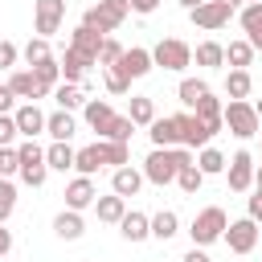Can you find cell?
Wrapping results in <instances>:
<instances>
[{"label":"cell","mask_w":262,"mask_h":262,"mask_svg":"<svg viewBox=\"0 0 262 262\" xmlns=\"http://www.w3.org/2000/svg\"><path fill=\"white\" fill-rule=\"evenodd\" d=\"M188 164H196V156L188 151V147H151V156L143 160V180H151V184H172L176 176H180V168H188Z\"/></svg>","instance_id":"cell-1"},{"label":"cell","mask_w":262,"mask_h":262,"mask_svg":"<svg viewBox=\"0 0 262 262\" xmlns=\"http://www.w3.org/2000/svg\"><path fill=\"white\" fill-rule=\"evenodd\" d=\"M254 111H258V119H262V98H258V102H254Z\"/></svg>","instance_id":"cell-56"},{"label":"cell","mask_w":262,"mask_h":262,"mask_svg":"<svg viewBox=\"0 0 262 262\" xmlns=\"http://www.w3.org/2000/svg\"><path fill=\"white\" fill-rule=\"evenodd\" d=\"M147 135H151V147H180V119L164 115L147 127Z\"/></svg>","instance_id":"cell-17"},{"label":"cell","mask_w":262,"mask_h":262,"mask_svg":"<svg viewBox=\"0 0 262 262\" xmlns=\"http://www.w3.org/2000/svg\"><path fill=\"white\" fill-rule=\"evenodd\" d=\"M12 119H16V131H20L25 139H37V135L45 131V119H49V115H45L37 102H25V106L12 111Z\"/></svg>","instance_id":"cell-14"},{"label":"cell","mask_w":262,"mask_h":262,"mask_svg":"<svg viewBox=\"0 0 262 262\" xmlns=\"http://www.w3.org/2000/svg\"><path fill=\"white\" fill-rule=\"evenodd\" d=\"M33 74H37V82H41V86H49V90H57V86H61V61H57V57H45L41 66H33Z\"/></svg>","instance_id":"cell-35"},{"label":"cell","mask_w":262,"mask_h":262,"mask_svg":"<svg viewBox=\"0 0 262 262\" xmlns=\"http://www.w3.org/2000/svg\"><path fill=\"white\" fill-rule=\"evenodd\" d=\"M45 131L53 135V143H70V135L78 131V123H74L70 111H53V115L45 119Z\"/></svg>","instance_id":"cell-26"},{"label":"cell","mask_w":262,"mask_h":262,"mask_svg":"<svg viewBox=\"0 0 262 262\" xmlns=\"http://www.w3.org/2000/svg\"><path fill=\"white\" fill-rule=\"evenodd\" d=\"M192 57H196V66L217 70V66H225V45H217V41H201V45L192 49Z\"/></svg>","instance_id":"cell-31"},{"label":"cell","mask_w":262,"mask_h":262,"mask_svg":"<svg viewBox=\"0 0 262 262\" xmlns=\"http://www.w3.org/2000/svg\"><path fill=\"white\" fill-rule=\"evenodd\" d=\"M53 233H57L61 242H78V237L86 233V221H82V213H74V209H61V213L53 217Z\"/></svg>","instance_id":"cell-21"},{"label":"cell","mask_w":262,"mask_h":262,"mask_svg":"<svg viewBox=\"0 0 262 262\" xmlns=\"http://www.w3.org/2000/svg\"><path fill=\"white\" fill-rule=\"evenodd\" d=\"M74 160H78V151H74L70 143H49V147H45V164H49L53 172H70Z\"/></svg>","instance_id":"cell-30"},{"label":"cell","mask_w":262,"mask_h":262,"mask_svg":"<svg viewBox=\"0 0 262 262\" xmlns=\"http://www.w3.org/2000/svg\"><path fill=\"white\" fill-rule=\"evenodd\" d=\"M180 262H213V258H209V254H205L201 246H192V250H188V254H184Z\"/></svg>","instance_id":"cell-50"},{"label":"cell","mask_w":262,"mask_h":262,"mask_svg":"<svg viewBox=\"0 0 262 262\" xmlns=\"http://www.w3.org/2000/svg\"><path fill=\"white\" fill-rule=\"evenodd\" d=\"M82 119H86V127H90V131H98V139H106V131H111V123H115L119 115H115V106H111L106 98H86Z\"/></svg>","instance_id":"cell-10"},{"label":"cell","mask_w":262,"mask_h":262,"mask_svg":"<svg viewBox=\"0 0 262 262\" xmlns=\"http://www.w3.org/2000/svg\"><path fill=\"white\" fill-rule=\"evenodd\" d=\"M16 57H20V49H16L12 41H0V70H12Z\"/></svg>","instance_id":"cell-46"},{"label":"cell","mask_w":262,"mask_h":262,"mask_svg":"<svg viewBox=\"0 0 262 262\" xmlns=\"http://www.w3.org/2000/svg\"><path fill=\"white\" fill-rule=\"evenodd\" d=\"M254 192H262V168H254Z\"/></svg>","instance_id":"cell-55"},{"label":"cell","mask_w":262,"mask_h":262,"mask_svg":"<svg viewBox=\"0 0 262 262\" xmlns=\"http://www.w3.org/2000/svg\"><path fill=\"white\" fill-rule=\"evenodd\" d=\"M98 156H102V168H127V164H131V147H127V143L98 139Z\"/></svg>","instance_id":"cell-28"},{"label":"cell","mask_w":262,"mask_h":262,"mask_svg":"<svg viewBox=\"0 0 262 262\" xmlns=\"http://www.w3.org/2000/svg\"><path fill=\"white\" fill-rule=\"evenodd\" d=\"M119 233H123L127 242H147V237H151V217H147V213H135V209H131V213H127V217L119 221Z\"/></svg>","instance_id":"cell-23"},{"label":"cell","mask_w":262,"mask_h":262,"mask_svg":"<svg viewBox=\"0 0 262 262\" xmlns=\"http://www.w3.org/2000/svg\"><path fill=\"white\" fill-rule=\"evenodd\" d=\"M151 61H156L160 70L180 74V70H188V66H192V45H184L180 37H164V41L151 49Z\"/></svg>","instance_id":"cell-4"},{"label":"cell","mask_w":262,"mask_h":262,"mask_svg":"<svg viewBox=\"0 0 262 262\" xmlns=\"http://www.w3.org/2000/svg\"><path fill=\"white\" fill-rule=\"evenodd\" d=\"M8 90H12L16 98H25V102H37V98L53 94L49 86H41V82H37V74H33V70H12V74H8Z\"/></svg>","instance_id":"cell-12"},{"label":"cell","mask_w":262,"mask_h":262,"mask_svg":"<svg viewBox=\"0 0 262 262\" xmlns=\"http://www.w3.org/2000/svg\"><path fill=\"white\" fill-rule=\"evenodd\" d=\"M217 4H225V8H229V12H242V8H246V4H242V0H217Z\"/></svg>","instance_id":"cell-52"},{"label":"cell","mask_w":262,"mask_h":262,"mask_svg":"<svg viewBox=\"0 0 262 262\" xmlns=\"http://www.w3.org/2000/svg\"><path fill=\"white\" fill-rule=\"evenodd\" d=\"M188 16H192V25H196V29L217 33V29H225V25H229V16H233V12H229L225 4H217V0H205V4H201V8H192Z\"/></svg>","instance_id":"cell-11"},{"label":"cell","mask_w":262,"mask_h":262,"mask_svg":"<svg viewBox=\"0 0 262 262\" xmlns=\"http://www.w3.org/2000/svg\"><path fill=\"white\" fill-rule=\"evenodd\" d=\"M74 168H78V176H94V172L102 168V156H98V143H90V147H82V151H78V160H74Z\"/></svg>","instance_id":"cell-36"},{"label":"cell","mask_w":262,"mask_h":262,"mask_svg":"<svg viewBox=\"0 0 262 262\" xmlns=\"http://www.w3.org/2000/svg\"><path fill=\"white\" fill-rule=\"evenodd\" d=\"M12 102H16V94L8 90V82L0 86V115H12Z\"/></svg>","instance_id":"cell-48"},{"label":"cell","mask_w":262,"mask_h":262,"mask_svg":"<svg viewBox=\"0 0 262 262\" xmlns=\"http://www.w3.org/2000/svg\"><path fill=\"white\" fill-rule=\"evenodd\" d=\"M250 90H254L250 70H229L225 74V98L229 102H250Z\"/></svg>","instance_id":"cell-22"},{"label":"cell","mask_w":262,"mask_h":262,"mask_svg":"<svg viewBox=\"0 0 262 262\" xmlns=\"http://www.w3.org/2000/svg\"><path fill=\"white\" fill-rule=\"evenodd\" d=\"M246 217H250V221H258V225H262V192H254V196H250V201H246Z\"/></svg>","instance_id":"cell-47"},{"label":"cell","mask_w":262,"mask_h":262,"mask_svg":"<svg viewBox=\"0 0 262 262\" xmlns=\"http://www.w3.org/2000/svg\"><path fill=\"white\" fill-rule=\"evenodd\" d=\"M176 233H180V217H176L172 209H160V213L151 217V237L168 242V237H176Z\"/></svg>","instance_id":"cell-32"},{"label":"cell","mask_w":262,"mask_h":262,"mask_svg":"<svg viewBox=\"0 0 262 262\" xmlns=\"http://www.w3.org/2000/svg\"><path fill=\"white\" fill-rule=\"evenodd\" d=\"M57 61H61V82H74V86H86V70L94 66V61H90L86 53H78V49H70V45H66V53H61Z\"/></svg>","instance_id":"cell-15"},{"label":"cell","mask_w":262,"mask_h":262,"mask_svg":"<svg viewBox=\"0 0 262 262\" xmlns=\"http://www.w3.org/2000/svg\"><path fill=\"white\" fill-rule=\"evenodd\" d=\"M233 254H250L254 246H258V221H250V217H237V221H229V229H225V237H221Z\"/></svg>","instance_id":"cell-9"},{"label":"cell","mask_w":262,"mask_h":262,"mask_svg":"<svg viewBox=\"0 0 262 262\" xmlns=\"http://www.w3.org/2000/svg\"><path fill=\"white\" fill-rule=\"evenodd\" d=\"M225 164H229V160H225V156H221V151H217L213 143L196 151V168H201L205 176H221V172H225Z\"/></svg>","instance_id":"cell-34"},{"label":"cell","mask_w":262,"mask_h":262,"mask_svg":"<svg viewBox=\"0 0 262 262\" xmlns=\"http://www.w3.org/2000/svg\"><path fill=\"white\" fill-rule=\"evenodd\" d=\"M127 16H131V0H98V4H90V8L82 12V25L106 37V33H115Z\"/></svg>","instance_id":"cell-2"},{"label":"cell","mask_w":262,"mask_h":262,"mask_svg":"<svg viewBox=\"0 0 262 262\" xmlns=\"http://www.w3.org/2000/svg\"><path fill=\"white\" fill-rule=\"evenodd\" d=\"M180 119V147H188V151H201V147H209L213 143V127L209 123H201L196 115H176Z\"/></svg>","instance_id":"cell-7"},{"label":"cell","mask_w":262,"mask_h":262,"mask_svg":"<svg viewBox=\"0 0 262 262\" xmlns=\"http://www.w3.org/2000/svg\"><path fill=\"white\" fill-rule=\"evenodd\" d=\"M16 135H20V131H16V119H12V115H0V147H12Z\"/></svg>","instance_id":"cell-45"},{"label":"cell","mask_w":262,"mask_h":262,"mask_svg":"<svg viewBox=\"0 0 262 262\" xmlns=\"http://www.w3.org/2000/svg\"><path fill=\"white\" fill-rule=\"evenodd\" d=\"M102 33H94V29H86V25H78L74 33H70V49H78V53H86L90 61H98V53H102Z\"/></svg>","instance_id":"cell-19"},{"label":"cell","mask_w":262,"mask_h":262,"mask_svg":"<svg viewBox=\"0 0 262 262\" xmlns=\"http://www.w3.org/2000/svg\"><path fill=\"white\" fill-rule=\"evenodd\" d=\"M246 41H250V45H254V53H258V49H262V33H254V37H246Z\"/></svg>","instance_id":"cell-54"},{"label":"cell","mask_w":262,"mask_h":262,"mask_svg":"<svg viewBox=\"0 0 262 262\" xmlns=\"http://www.w3.org/2000/svg\"><path fill=\"white\" fill-rule=\"evenodd\" d=\"M61 20H66V0H37L33 4V29H37V37L49 41L61 29Z\"/></svg>","instance_id":"cell-6"},{"label":"cell","mask_w":262,"mask_h":262,"mask_svg":"<svg viewBox=\"0 0 262 262\" xmlns=\"http://www.w3.org/2000/svg\"><path fill=\"white\" fill-rule=\"evenodd\" d=\"M94 213H98L102 225H119V221L127 217V201L115 196V192H111V196H98V201H94Z\"/></svg>","instance_id":"cell-24"},{"label":"cell","mask_w":262,"mask_h":262,"mask_svg":"<svg viewBox=\"0 0 262 262\" xmlns=\"http://www.w3.org/2000/svg\"><path fill=\"white\" fill-rule=\"evenodd\" d=\"M139 188H143V172H139V168L127 164V168H115V172H111V192H115V196L127 201V196H135Z\"/></svg>","instance_id":"cell-18"},{"label":"cell","mask_w":262,"mask_h":262,"mask_svg":"<svg viewBox=\"0 0 262 262\" xmlns=\"http://www.w3.org/2000/svg\"><path fill=\"white\" fill-rule=\"evenodd\" d=\"M131 135H135V123H131L127 115H119V119L111 123V131H106L111 143H131Z\"/></svg>","instance_id":"cell-41"},{"label":"cell","mask_w":262,"mask_h":262,"mask_svg":"<svg viewBox=\"0 0 262 262\" xmlns=\"http://www.w3.org/2000/svg\"><path fill=\"white\" fill-rule=\"evenodd\" d=\"M119 70L135 82V78H147L151 70H156V61H151V49H143V45H131L127 53H123V61H119Z\"/></svg>","instance_id":"cell-16"},{"label":"cell","mask_w":262,"mask_h":262,"mask_svg":"<svg viewBox=\"0 0 262 262\" xmlns=\"http://www.w3.org/2000/svg\"><path fill=\"white\" fill-rule=\"evenodd\" d=\"M201 4H205V0H180V8H184V12H192V8H201Z\"/></svg>","instance_id":"cell-53"},{"label":"cell","mask_w":262,"mask_h":262,"mask_svg":"<svg viewBox=\"0 0 262 262\" xmlns=\"http://www.w3.org/2000/svg\"><path fill=\"white\" fill-rule=\"evenodd\" d=\"M53 102H57V111H78V106H86V90L82 86H74V82H61L57 90H53Z\"/></svg>","instance_id":"cell-27"},{"label":"cell","mask_w":262,"mask_h":262,"mask_svg":"<svg viewBox=\"0 0 262 262\" xmlns=\"http://www.w3.org/2000/svg\"><path fill=\"white\" fill-rule=\"evenodd\" d=\"M98 201V188H94V176H74L70 184H66V209H74V213H82V209H90Z\"/></svg>","instance_id":"cell-13"},{"label":"cell","mask_w":262,"mask_h":262,"mask_svg":"<svg viewBox=\"0 0 262 262\" xmlns=\"http://www.w3.org/2000/svg\"><path fill=\"white\" fill-rule=\"evenodd\" d=\"M123 53H127V49H123L119 41H111V37H106V41H102V53H98V66H102V70H106V66H119V61H123Z\"/></svg>","instance_id":"cell-44"},{"label":"cell","mask_w":262,"mask_h":262,"mask_svg":"<svg viewBox=\"0 0 262 262\" xmlns=\"http://www.w3.org/2000/svg\"><path fill=\"white\" fill-rule=\"evenodd\" d=\"M20 53H25L29 70H33V66H41L45 57H53V49H49V41H45V37H29V45H25Z\"/></svg>","instance_id":"cell-37"},{"label":"cell","mask_w":262,"mask_h":262,"mask_svg":"<svg viewBox=\"0 0 262 262\" xmlns=\"http://www.w3.org/2000/svg\"><path fill=\"white\" fill-rule=\"evenodd\" d=\"M225 172H229V192H250V188H254V156H250L246 147L229 156Z\"/></svg>","instance_id":"cell-8"},{"label":"cell","mask_w":262,"mask_h":262,"mask_svg":"<svg viewBox=\"0 0 262 262\" xmlns=\"http://www.w3.org/2000/svg\"><path fill=\"white\" fill-rule=\"evenodd\" d=\"M102 82H106L111 94H127V90H131V78H127L119 66H106V70H102Z\"/></svg>","instance_id":"cell-39"},{"label":"cell","mask_w":262,"mask_h":262,"mask_svg":"<svg viewBox=\"0 0 262 262\" xmlns=\"http://www.w3.org/2000/svg\"><path fill=\"white\" fill-rule=\"evenodd\" d=\"M225 229H229V217H225V209L221 205H209V209H201L196 217H192V225H188V237H192V246H213V242H221L225 237Z\"/></svg>","instance_id":"cell-3"},{"label":"cell","mask_w":262,"mask_h":262,"mask_svg":"<svg viewBox=\"0 0 262 262\" xmlns=\"http://www.w3.org/2000/svg\"><path fill=\"white\" fill-rule=\"evenodd\" d=\"M127 119L135 123V127H151L160 115H156V98H147V94H131V111H127Z\"/></svg>","instance_id":"cell-25"},{"label":"cell","mask_w":262,"mask_h":262,"mask_svg":"<svg viewBox=\"0 0 262 262\" xmlns=\"http://www.w3.org/2000/svg\"><path fill=\"white\" fill-rule=\"evenodd\" d=\"M201 123H209L213 131H225V102L217 98V94H205L201 102H196V111H192Z\"/></svg>","instance_id":"cell-20"},{"label":"cell","mask_w":262,"mask_h":262,"mask_svg":"<svg viewBox=\"0 0 262 262\" xmlns=\"http://www.w3.org/2000/svg\"><path fill=\"white\" fill-rule=\"evenodd\" d=\"M225 61H229V70H250L254 45H250V41H229V45H225Z\"/></svg>","instance_id":"cell-33"},{"label":"cell","mask_w":262,"mask_h":262,"mask_svg":"<svg viewBox=\"0 0 262 262\" xmlns=\"http://www.w3.org/2000/svg\"><path fill=\"white\" fill-rule=\"evenodd\" d=\"M12 209H16V184L12 180H0V225L12 217Z\"/></svg>","instance_id":"cell-43"},{"label":"cell","mask_w":262,"mask_h":262,"mask_svg":"<svg viewBox=\"0 0 262 262\" xmlns=\"http://www.w3.org/2000/svg\"><path fill=\"white\" fill-rule=\"evenodd\" d=\"M8 250H12V229H4V225H0V258H4Z\"/></svg>","instance_id":"cell-51"},{"label":"cell","mask_w":262,"mask_h":262,"mask_svg":"<svg viewBox=\"0 0 262 262\" xmlns=\"http://www.w3.org/2000/svg\"><path fill=\"white\" fill-rule=\"evenodd\" d=\"M205 94H213V90H209V82H205V78H184V82H180V86H176V98H180V102H184V106H192V111H196V102H201V98H205Z\"/></svg>","instance_id":"cell-29"},{"label":"cell","mask_w":262,"mask_h":262,"mask_svg":"<svg viewBox=\"0 0 262 262\" xmlns=\"http://www.w3.org/2000/svg\"><path fill=\"white\" fill-rule=\"evenodd\" d=\"M225 127H229V135H237V139H254L258 127H262V119H258L254 102H225Z\"/></svg>","instance_id":"cell-5"},{"label":"cell","mask_w":262,"mask_h":262,"mask_svg":"<svg viewBox=\"0 0 262 262\" xmlns=\"http://www.w3.org/2000/svg\"><path fill=\"white\" fill-rule=\"evenodd\" d=\"M242 4H262V0H242Z\"/></svg>","instance_id":"cell-57"},{"label":"cell","mask_w":262,"mask_h":262,"mask_svg":"<svg viewBox=\"0 0 262 262\" xmlns=\"http://www.w3.org/2000/svg\"><path fill=\"white\" fill-rule=\"evenodd\" d=\"M176 184L188 192V196H196L201 192V184H205V172L196 168V164H188V168H180V176H176Z\"/></svg>","instance_id":"cell-38"},{"label":"cell","mask_w":262,"mask_h":262,"mask_svg":"<svg viewBox=\"0 0 262 262\" xmlns=\"http://www.w3.org/2000/svg\"><path fill=\"white\" fill-rule=\"evenodd\" d=\"M12 176H20V156L16 147H0V180H12Z\"/></svg>","instance_id":"cell-42"},{"label":"cell","mask_w":262,"mask_h":262,"mask_svg":"<svg viewBox=\"0 0 262 262\" xmlns=\"http://www.w3.org/2000/svg\"><path fill=\"white\" fill-rule=\"evenodd\" d=\"M156 8H160V0H131V12H139V16H147Z\"/></svg>","instance_id":"cell-49"},{"label":"cell","mask_w":262,"mask_h":262,"mask_svg":"<svg viewBox=\"0 0 262 262\" xmlns=\"http://www.w3.org/2000/svg\"><path fill=\"white\" fill-rule=\"evenodd\" d=\"M237 20H242V29H246V37H254V33H262V4H246V8L237 12Z\"/></svg>","instance_id":"cell-40"}]
</instances>
